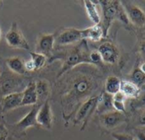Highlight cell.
Listing matches in <instances>:
<instances>
[{"mask_svg":"<svg viewBox=\"0 0 145 140\" xmlns=\"http://www.w3.org/2000/svg\"><path fill=\"white\" fill-rule=\"evenodd\" d=\"M96 86L95 81L92 78L87 75H80L71 84L69 89V99L66 101L67 108L74 107L76 103H80L87 97L93 92ZM77 107V104H76Z\"/></svg>","mask_w":145,"mask_h":140,"instance_id":"1","label":"cell"},{"mask_svg":"<svg viewBox=\"0 0 145 140\" xmlns=\"http://www.w3.org/2000/svg\"><path fill=\"white\" fill-rule=\"evenodd\" d=\"M90 50L87 47V43L86 39L81 40L77 47L71 50L63 58V64L57 75L61 77L63 74L67 72L68 70L74 68V67L82 64L88 63L92 64L90 59Z\"/></svg>","mask_w":145,"mask_h":140,"instance_id":"2","label":"cell"},{"mask_svg":"<svg viewBox=\"0 0 145 140\" xmlns=\"http://www.w3.org/2000/svg\"><path fill=\"white\" fill-rule=\"evenodd\" d=\"M98 4L101 5L103 12V22L100 26L103 32V37H106L113 22L116 20L120 1H100Z\"/></svg>","mask_w":145,"mask_h":140,"instance_id":"3","label":"cell"},{"mask_svg":"<svg viewBox=\"0 0 145 140\" xmlns=\"http://www.w3.org/2000/svg\"><path fill=\"white\" fill-rule=\"evenodd\" d=\"M98 97H99V96L89 97L85 102H83L81 103L80 107L77 109L74 122L75 124H79V123L84 124L81 130H83L85 128V126L86 125L88 120L92 115L94 111L97 109V103H98Z\"/></svg>","mask_w":145,"mask_h":140,"instance_id":"4","label":"cell"},{"mask_svg":"<svg viewBox=\"0 0 145 140\" xmlns=\"http://www.w3.org/2000/svg\"><path fill=\"white\" fill-rule=\"evenodd\" d=\"M5 40L10 47L29 50L30 45L20 30L16 22H13L10 30L5 34Z\"/></svg>","mask_w":145,"mask_h":140,"instance_id":"5","label":"cell"},{"mask_svg":"<svg viewBox=\"0 0 145 140\" xmlns=\"http://www.w3.org/2000/svg\"><path fill=\"white\" fill-rule=\"evenodd\" d=\"M129 22L137 27H145V12L130 1H120Z\"/></svg>","mask_w":145,"mask_h":140,"instance_id":"6","label":"cell"},{"mask_svg":"<svg viewBox=\"0 0 145 140\" xmlns=\"http://www.w3.org/2000/svg\"><path fill=\"white\" fill-rule=\"evenodd\" d=\"M83 39V29H78L75 27L62 28L55 37V44L67 45Z\"/></svg>","mask_w":145,"mask_h":140,"instance_id":"7","label":"cell"},{"mask_svg":"<svg viewBox=\"0 0 145 140\" xmlns=\"http://www.w3.org/2000/svg\"><path fill=\"white\" fill-rule=\"evenodd\" d=\"M127 120L125 114L118 112L116 110H111L100 115V123L106 129H114L118 126Z\"/></svg>","mask_w":145,"mask_h":140,"instance_id":"8","label":"cell"},{"mask_svg":"<svg viewBox=\"0 0 145 140\" xmlns=\"http://www.w3.org/2000/svg\"><path fill=\"white\" fill-rule=\"evenodd\" d=\"M38 126H41L44 128L50 129L53 123V115L51 111V107L49 101H45L42 105H40L37 116H36Z\"/></svg>","mask_w":145,"mask_h":140,"instance_id":"9","label":"cell"},{"mask_svg":"<svg viewBox=\"0 0 145 140\" xmlns=\"http://www.w3.org/2000/svg\"><path fill=\"white\" fill-rule=\"evenodd\" d=\"M97 51L100 54L102 61L106 63L114 64L117 61L119 58V50L116 46L111 42L103 43L98 47Z\"/></svg>","mask_w":145,"mask_h":140,"instance_id":"10","label":"cell"},{"mask_svg":"<svg viewBox=\"0 0 145 140\" xmlns=\"http://www.w3.org/2000/svg\"><path fill=\"white\" fill-rule=\"evenodd\" d=\"M55 33H43L40 34L37 45H36V51L37 53H40L48 56L51 54V51L54 49L55 45Z\"/></svg>","mask_w":145,"mask_h":140,"instance_id":"11","label":"cell"},{"mask_svg":"<svg viewBox=\"0 0 145 140\" xmlns=\"http://www.w3.org/2000/svg\"><path fill=\"white\" fill-rule=\"evenodd\" d=\"M22 100V92H12L5 95L1 100L3 111H9L21 107Z\"/></svg>","mask_w":145,"mask_h":140,"instance_id":"12","label":"cell"},{"mask_svg":"<svg viewBox=\"0 0 145 140\" xmlns=\"http://www.w3.org/2000/svg\"><path fill=\"white\" fill-rule=\"evenodd\" d=\"M39 107L40 105H34L33 108L31 109V111L27 113L22 119H21L16 124V126L20 130H26L31 126H37L38 123H37L36 116Z\"/></svg>","mask_w":145,"mask_h":140,"instance_id":"13","label":"cell"},{"mask_svg":"<svg viewBox=\"0 0 145 140\" xmlns=\"http://www.w3.org/2000/svg\"><path fill=\"white\" fill-rule=\"evenodd\" d=\"M22 92V100L21 106H27V105H35L39 99L36 92L35 82H30L26 89Z\"/></svg>","mask_w":145,"mask_h":140,"instance_id":"14","label":"cell"},{"mask_svg":"<svg viewBox=\"0 0 145 140\" xmlns=\"http://www.w3.org/2000/svg\"><path fill=\"white\" fill-rule=\"evenodd\" d=\"M125 98L136 99L140 96V89L137 86L130 80H122L120 91Z\"/></svg>","mask_w":145,"mask_h":140,"instance_id":"15","label":"cell"},{"mask_svg":"<svg viewBox=\"0 0 145 140\" xmlns=\"http://www.w3.org/2000/svg\"><path fill=\"white\" fill-rule=\"evenodd\" d=\"M84 39H90L94 42H98L103 38V32L102 27L99 25H93L90 27L83 29Z\"/></svg>","mask_w":145,"mask_h":140,"instance_id":"16","label":"cell"},{"mask_svg":"<svg viewBox=\"0 0 145 140\" xmlns=\"http://www.w3.org/2000/svg\"><path fill=\"white\" fill-rule=\"evenodd\" d=\"M84 5H85L86 11L87 13V16L89 19L93 22V24L94 25L101 24V16L98 12L97 4L95 2L86 0V1H84Z\"/></svg>","mask_w":145,"mask_h":140,"instance_id":"17","label":"cell"},{"mask_svg":"<svg viewBox=\"0 0 145 140\" xmlns=\"http://www.w3.org/2000/svg\"><path fill=\"white\" fill-rule=\"evenodd\" d=\"M113 97L107 92H103L98 97V103L97 109L101 113H106L111 110H114L113 108Z\"/></svg>","mask_w":145,"mask_h":140,"instance_id":"18","label":"cell"},{"mask_svg":"<svg viewBox=\"0 0 145 140\" xmlns=\"http://www.w3.org/2000/svg\"><path fill=\"white\" fill-rule=\"evenodd\" d=\"M6 63L11 71L17 75H24L27 72L25 68V61L19 56H12L8 58Z\"/></svg>","mask_w":145,"mask_h":140,"instance_id":"19","label":"cell"},{"mask_svg":"<svg viewBox=\"0 0 145 140\" xmlns=\"http://www.w3.org/2000/svg\"><path fill=\"white\" fill-rule=\"evenodd\" d=\"M120 85H121V80L118 77L114 75L108 76L105 81V86H104L105 92L113 96L120 91Z\"/></svg>","mask_w":145,"mask_h":140,"instance_id":"20","label":"cell"},{"mask_svg":"<svg viewBox=\"0 0 145 140\" xmlns=\"http://www.w3.org/2000/svg\"><path fill=\"white\" fill-rule=\"evenodd\" d=\"M35 87H36V92L38 95V99L44 98L48 95L50 86L46 80H38L37 82H35Z\"/></svg>","mask_w":145,"mask_h":140,"instance_id":"21","label":"cell"},{"mask_svg":"<svg viewBox=\"0 0 145 140\" xmlns=\"http://www.w3.org/2000/svg\"><path fill=\"white\" fill-rule=\"evenodd\" d=\"M30 56H31V60L33 61L36 70L42 68L47 61V56H45L44 55L40 54V53L30 52Z\"/></svg>","mask_w":145,"mask_h":140,"instance_id":"22","label":"cell"},{"mask_svg":"<svg viewBox=\"0 0 145 140\" xmlns=\"http://www.w3.org/2000/svg\"><path fill=\"white\" fill-rule=\"evenodd\" d=\"M131 82L134 83L138 87L143 86L145 84V75L139 69V67L135 68L131 75Z\"/></svg>","mask_w":145,"mask_h":140,"instance_id":"23","label":"cell"},{"mask_svg":"<svg viewBox=\"0 0 145 140\" xmlns=\"http://www.w3.org/2000/svg\"><path fill=\"white\" fill-rule=\"evenodd\" d=\"M116 20L120 21L121 23H123L124 25H126V26H129L130 24V22L128 20V17H127V15L120 1V4H119V6H118V10H117V15H116Z\"/></svg>","mask_w":145,"mask_h":140,"instance_id":"24","label":"cell"},{"mask_svg":"<svg viewBox=\"0 0 145 140\" xmlns=\"http://www.w3.org/2000/svg\"><path fill=\"white\" fill-rule=\"evenodd\" d=\"M112 137L114 140H134V137L132 135L128 133H118V132H113Z\"/></svg>","mask_w":145,"mask_h":140,"instance_id":"25","label":"cell"},{"mask_svg":"<svg viewBox=\"0 0 145 140\" xmlns=\"http://www.w3.org/2000/svg\"><path fill=\"white\" fill-rule=\"evenodd\" d=\"M90 59L92 64L95 65H99L103 61L100 56V54L98 53L97 50H92L90 52Z\"/></svg>","mask_w":145,"mask_h":140,"instance_id":"26","label":"cell"},{"mask_svg":"<svg viewBox=\"0 0 145 140\" xmlns=\"http://www.w3.org/2000/svg\"><path fill=\"white\" fill-rule=\"evenodd\" d=\"M113 108L114 110L125 114V102H119V101H114L113 100Z\"/></svg>","mask_w":145,"mask_h":140,"instance_id":"27","label":"cell"},{"mask_svg":"<svg viewBox=\"0 0 145 140\" xmlns=\"http://www.w3.org/2000/svg\"><path fill=\"white\" fill-rule=\"evenodd\" d=\"M145 105V94L142 97H138L135 99V102L132 103V106L134 108H141Z\"/></svg>","mask_w":145,"mask_h":140,"instance_id":"28","label":"cell"},{"mask_svg":"<svg viewBox=\"0 0 145 140\" xmlns=\"http://www.w3.org/2000/svg\"><path fill=\"white\" fill-rule=\"evenodd\" d=\"M7 137H8L7 128L4 125L0 124V140H6Z\"/></svg>","mask_w":145,"mask_h":140,"instance_id":"29","label":"cell"},{"mask_svg":"<svg viewBox=\"0 0 145 140\" xmlns=\"http://www.w3.org/2000/svg\"><path fill=\"white\" fill-rule=\"evenodd\" d=\"M25 68H26V71L27 72H33V71H35V66L33 62V61L30 59L28 61H25Z\"/></svg>","mask_w":145,"mask_h":140,"instance_id":"30","label":"cell"},{"mask_svg":"<svg viewBox=\"0 0 145 140\" xmlns=\"http://www.w3.org/2000/svg\"><path fill=\"white\" fill-rule=\"evenodd\" d=\"M138 124L140 126H145V110H143L138 117Z\"/></svg>","mask_w":145,"mask_h":140,"instance_id":"31","label":"cell"},{"mask_svg":"<svg viewBox=\"0 0 145 140\" xmlns=\"http://www.w3.org/2000/svg\"><path fill=\"white\" fill-rule=\"evenodd\" d=\"M136 137H137V140H145V132L137 131L136 132Z\"/></svg>","mask_w":145,"mask_h":140,"instance_id":"32","label":"cell"},{"mask_svg":"<svg viewBox=\"0 0 145 140\" xmlns=\"http://www.w3.org/2000/svg\"><path fill=\"white\" fill-rule=\"evenodd\" d=\"M140 50H141V53L145 56V39L142 40L141 42V44H140Z\"/></svg>","mask_w":145,"mask_h":140,"instance_id":"33","label":"cell"},{"mask_svg":"<svg viewBox=\"0 0 145 140\" xmlns=\"http://www.w3.org/2000/svg\"><path fill=\"white\" fill-rule=\"evenodd\" d=\"M139 69H140L141 71L145 75V61H143V62L141 64V66L139 67Z\"/></svg>","mask_w":145,"mask_h":140,"instance_id":"34","label":"cell"},{"mask_svg":"<svg viewBox=\"0 0 145 140\" xmlns=\"http://www.w3.org/2000/svg\"><path fill=\"white\" fill-rule=\"evenodd\" d=\"M1 36H2V31H1V28H0V39H1Z\"/></svg>","mask_w":145,"mask_h":140,"instance_id":"35","label":"cell"},{"mask_svg":"<svg viewBox=\"0 0 145 140\" xmlns=\"http://www.w3.org/2000/svg\"><path fill=\"white\" fill-rule=\"evenodd\" d=\"M2 5V2H0V5Z\"/></svg>","mask_w":145,"mask_h":140,"instance_id":"36","label":"cell"}]
</instances>
